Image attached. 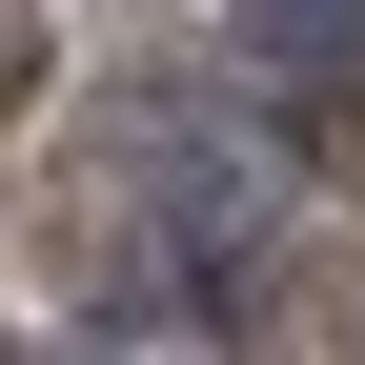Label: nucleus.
I'll use <instances>...</instances> for the list:
<instances>
[{"mask_svg":"<svg viewBox=\"0 0 365 365\" xmlns=\"http://www.w3.org/2000/svg\"><path fill=\"white\" fill-rule=\"evenodd\" d=\"M264 41H284V61H345V81H365V0H264Z\"/></svg>","mask_w":365,"mask_h":365,"instance_id":"f257e3e1","label":"nucleus"},{"mask_svg":"<svg viewBox=\"0 0 365 365\" xmlns=\"http://www.w3.org/2000/svg\"><path fill=\"white\" fill-rule=\"evenodd\" d=\"M21 81H41V21H21V0H0V102H21Z\"/></svg>","mask_w":365,"mask_h":365,"instance_id":"f03ea898","label":"nucleus"}]
</instances>
